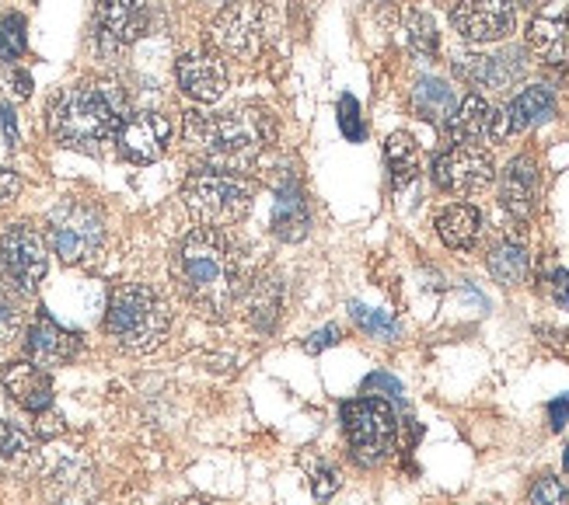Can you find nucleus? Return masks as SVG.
<instances>
[{"label": "nucleus", "mask_w": 569, "mask_h": 505, "mask_svg": "<svg viewBox=\"0 0 569 505\" xmlns=\"http://www.w3.org/2000/svg\"><path fill=\"white\" fill-rule=\"evenodd\" d=\"M171 275L182 296L210 321H224L249 290L238 241L217 226H196L179 241L171 255Z\"/></svg>", "instance_id": "nucleus-1"}, {"label": "nucleus", "mask_w": 569, "mask_h": 505, "mask_svg": "<svg viewBox=\"0 0 569 505\" xmlns=\"http://www.w3.org/2000/svg\"><path fill=\"white\" fill-rule=\"evenodd\" d=\"M277 122L273 112L259 105H244L231 112H189L186 119V143L203 168L241 174L259 164L262 150L273 143Z\"/></svg>", "instance_id": "nucleus-2"}, {"label": "nucleus", "mask_w": 569, "mask_h": 505, "mask_svg": "<svg viewBox=\"0 0 569 505\" xmlns=\"http://www.w3.org/2000/svg\"><path fill=\"white\" fill-rule=\"evenodd\" d=\"M122 115H127V98L116 84H78L53 98L46 122L60 147L78 154H102L116 143Z\"/></svg>", "instance_id": "nucleus-3"}, {"label": "nucleus", "mask_w": 569, "mask_h": 505, "mask_svg": "<svg viewBox=\"0 0 569 505\" xmlns=\"http://www.w3.org/2000/svg\"><path fill=\"white\" fill-rule=\"evenodd\" d=\"M171 327V311L158 290L143 283H127L112 290L106 311V332L127 352H151L164 342Z\"/></svg>", "instance_id": "nucleus-4"}, {"label": "nucleus", "mask_w": 569, "mask_h": 505, "mask_svg": "<svg viewBox=\"0 0 569 505\" xmlns=\"http://www.w3.org/2000/svg\"><path fill=\"white\" fill-rule=\"evenodd\" d=\"M182 202L192 213V220H200L203 226H217V231H228V226L241 223L252 213L256 189L249 179H241V174L200 168L186 179Z\"/></svg>", "instance_id": "nucleus-5"}, {"label": "nucleus", "mask_w": 569, "mask_h": 505, "mask_svg": "<svg viewBox=\"0 0 569 505\" xmlns=\"http://www.w3.org/2000/svg\"><path fill=\"white\" fill-rule=\"evenodd\" d=\"M49 244L63 265L88 269L102 259L106 248V216L88 199H63L49 210Z\"/></svg>", "instance_id": "nucleus-6"}, {"label": "nucleus", "mask_w": 569, "mask_h": 505, "mask_svg": "<svg viewBox=\"0 0 569 505\" xmlns=\"http://www.w3.org/2000/svg\"><path fill=\"white\" fill-rule=\"evenodd\" d=\"M342 428L357 464L378 467L385 464L395 443H399V418H395L391 404L385 397H357L342 404Z\"/></svg>", "instance_id": "nucleus-7"}, {"label": "nucleus", "mask_w": 569, "mask_h": 505, "mask_svg": "<svg viewBox=\"0 0 569 505\" xmlns=\"http://www.w3.org/2000/svg\"><path fill=\"white\" fill-rule=\"evenodd\" d=\"M49 269V251L46 238L32 223H14L0 234V280L14 286L21 296L39 290Z\"/></svg>", "instance_id": "nucleus-8"}, {"label": "nucleus", "mask_w": 569, "mask_h": 505, "mask_svg": "<svg viewBox=\"0 0 569 505\" xmlns=\"http://www.w3.org/2000/svg\"><path fill=\"white\" fill-rule=\"evenodd\" d=\"M269 39L266 0H224L213 18V42L231 57H259Z\"/></svg>", "instance_id": "nucleus-9"}, {"label": "nucleus", "mask_w": 569, "mask_h": 505, "mask_svg": "<svg viewBox=\"0 0 569 505\" xmlns=\"http://www.w3.org/2000/svg\"><path fill=\"white\" fill-rule=\"evenodd\" d=\"M497 179V168H492V158L486 147L476 143H455L451 150L433 161V182L443 192L455 195H476L482 189L492 185Z\"/></svg>", "instance_id": "nucleus-10"}, {"label": "nucleus", "mask_w": 569, "mask_h": 505, "mask_svg": "<svg viewBox=\"0 0 569 505\" xmlns=\"http://www.w3.org/2000/svg\"><path fill=\"white\" fill-rule=\"evenodd\" d=\"M151 24L143 0H94V42L106 57L130 49Z\"/></svg>", "instance_id": "nucleus-11"}, {"label": "nucleus", "mask_w": 569, "mask_h": 505, "mask_svg": "<svg viewBox=\"0 0 569 505\" xmlns=\"http://www.w3.org/2000/svg\"><path fill=\"white\" fill-rule=\"evenodd\" d=\"M171 140V122L161 112L140 109V112H127L119 122L116 133V150L122 161L130 164H154Z\"/></svg>", "instance_id": "nucleus-12"}, {"label": "nucleus", "mask_w": 569, "mask_h": 505, "mask_svg": "<svg viewBox=\"0 0 569 505\" xmlns=\"http://www.w3.org/2000/svg\"><path fill=\"white\" fill-rule=\"evenodd\" d=\"M507 115L489 105L482 94H468L465 101H458V109L443 119V137L451 143H500L507 137Z\"/></svg>", "instance_id": "nucleus-13"}, {"label": "nucleus", "mask_w": 569, "mask_h": 505, "mask_svg": "<svg viewBox=\"0 0 569 505\" xmlns=\"http://www.w3.org/2000/svg\"><path fill=\"white\" fill-rule=\"evenodd\" d=\"M451 24L465 42H500L513 32L517 11L500 0H458L451 8Z\"/></svg>", "instance_id": "nucleus-14"}, {"label": "nucleus", "mask_w": 569, "mask_h": 505, "mask_svg": "<svg viewBox=\"0 0 569 505\" xmlns=\"http://www.w3.org/2000/svg\"><path fill=\"white\" fill-rule=\"evenodd\" d=\"M81 352V335L67 332L63 324H57L46 311L32 317V324L24 327V356L36 366H67Z\"/></svg>", "instance_id": "nucleus-15"}, {"label": "nucleus", "mask_w": 569, "mask_h": 505, "mask_svg": "<svg viewBox=\"0 0 569 505\" xmlns=\"http://www.w3.org/2000/svg\"><path fill=\"white\" fill-rule=\"evenodd\" d=\"M455 73L472 88L507 91L525 78V57L517 49H510V53H465L455 60Z\"/></svg>", "instance_id": "nucleus-16"}, {"label": "nucleus", "mask_w": 569, "mask_h": 505, "mask_svg": "<svg viewBox=\"0 0 569 505\" xmlns=\"http://www.w3.org/2000/svg\"><path fill=\"white\" fill-rule=\"evenodd\" d=\"M42 492L53 505H91L98 498L94 467L81 457H60L46 471Z\"/></svg>", "instance_id": "nucleus-17"}, {"label": "nucleus", "mask_w": 569, "mask_h": 505, "mask_svg": "<svg viewBox=\"0 0 569 505\" xmlns=\"http://www.w3.org/2000/svg\"><path fill=\"white\" fill-rule=\"evenodd\" d=\"M311 231V213H308V199L301 192L297 174L283 168V174L273 182V234L287 244L305 241Z\"/></svg>", "instance_id": "nucleus-18"}, {"label": "nucleus", "mask_w": 569, "mask_h": 505, "mask_svg": "<svg viewBox=\"0 0 569 505\" xmlns=\"http://www.w3.org/2000/svg\"><path fill=\"white\" fill-rule=\"evenodd\" d=\"M0 381H4L8 397L24 412L42 415L49 412V404H53V381H49V373L36 363H11L0 370Z\"/></svg>", "instance_id": "nucleus-19"}, {"label": "nucleus", "mask_w": 569, "mask_h": 505, "mask_svg": "<svg viewBox=\"0 0 569 505\" xmlns=\"http://www.w3.org/2000/svg\"><path fill=\"white\" fill-rule=\"evenodd\" d=\"M528 49L546 63H566L569 60V8L552 4L538 11L528 24Z\"/></svg>", "instance_id": "nucleus-20"}, {"label": "nucleus", "mask_w": 569, "mask_h": 505, "mask_svg": "<svg viewBox=\"0 0 569 505\" xmlns=\"http://www.w3.org/2000/svg\"><path fill=\"white\" fill-rule=\"evenodd\" d=\"M179 88L196 101H217L228 91V70L213 53H189L176 63Z\"/></svg>", "instance_id": "nucleus-21"}, {"label": "nucleus", "mask_w": 569, "mask_h": 505, "mask_svg": "<svg viewBox=\"0 0 569 505\" xmlns=\"http://www.w3.org/2000/svg\"><path fill=\"white\" fill-rule=\"evenodd\" d=\"M500 202L513 220H528L538 202V164L521 154L503 168L500 179Z\"/></svg>", "instance_id": "nucleus-22"}, {"label": "nucleus", "mask_w": 569, "mask_h": 505, "mask_svg": "<svg viewBox=\"0 0 569 505\" xmlns=\"http://www.w3.org/2000/svg\"><path fill=\"white\" fill-rule=\"evenodd\" d=\"M283 314V280L277 272H266L244 290V321L256 332H273Z\"/></svg>", "instance_id": "nucleus-23"}, {"label": "nucleus", "mask_w": 569, "mask_h": 505, "mask_svg": "<svg viewBox=\"0 0 569 505\" xmlns=\"http://www.w3.org/2000/svg\"><path fill=\"white\" fill-rule=\"evenodd\" d=\"M503 115H507V130L510 133L535 130V125L549 122L556 115V94L549 88H541V84H531L510 101Z\"/></svg>", "instance_id": "nucleus-24"}, {"label": "nucleus", "mask_w": 569, "mask_h": 505, "mask_svg": "<svg viewBox=\"0 0 569 505\" xmlns=\"http://www.w3.org/2000/svg\"><path fill=\"white\" fill-rule=\"evenodd\" d=\"M479 231H482V213L476 206H468V202H455V206L437 213V234L455 251L472 248L479 241Z\"/></svg>", "instance_id": "nucleus-25"}, {"label": "nucleus", "mask_w": 569, "mask_h": 505, "mask_svg": "<svg viewBox=\"0 0 569 505\" xmlns=\"http://www.w3.org/2000/svg\"><path fill=\"white\" fill-rule=\"evenodd\" d=\"M36 464V443L21 425L0 418V477L29 474Z\"/></svg>", "instance_id": "nucleus-26"}, {"label": "nucleus", "mask_w": 569, "mask_h": 505, "mask_svg": "<svg viewBox=\"0 0 569 505\" xmlns=\"http://www.w3.org/2000/svg\"><path fill=\"white\" fill-rule=\"evenodd\" d=\"M412 109L419 119H427V122H443L455 109H458V98L455 91L437 81V78H419L416 88H412Z\"/></svg>", "instance_id": "nucleus-27"}, {"label": "nucleus", "mask_w": 569, "mask_h": 505, "mask_svg": "<svg viewBox=\"0 0 569 505\" xmlns=\"http://www.w3.org/2000/svg\"><path fill=\"white\" fill-rule=\"evenodd\" d=\"M489 272L492 280H497L500 286H521L528 280V248L521 241H500L497 248L489 251Z\"/></svg>", "instance_id": "nucleus-28"}, {"label": "nucleus", "mask_w": 569, "mask_h": 505, "mask_svg": "<svg viewBox=\"0 0 569 505\" xmlns=\"http://www.w3.org/2000/svg\"><path fill=\"white\" fill-rule=\"evenodd\" d=\"M385 158H388V171H391V185L406 189L409 182H416L419 174V147L409 133H391L385 143Z\"/></svg>", "instance_id": "nucleus-29"}, {"label": "nucleus", "mask_w": 569, "mask_h": 505, "mask_svg": "<svg viewBox=\"0 0 569 505\" xmlns=\"http://www.w3.org/2000/svg\"><path fill=\"white\" fill-rule=\"evenodd\" d=\"M24 335V303L14 286L0 280V345H11Z\"/></svg>", "instance_id": "nucleus-30"}, {"label": "nucleus", "mask_w": 569, "mask_h": 505, "mask_svg": "<svg viewBox=\"0 0 569 505\" xmlns=\"http://www.w3.org/2000/svg\"><path fill=\"white\" fill-rule=\"evenodd\" d=\"M406 32H409V46H412L416 57H423V60H433L437 57L440 36H437V21L427 11L412 8L409 11V21H406Z\"/></svg>", "instance_id": "nucleus-31"}, {"label": "nucleus", "mask_w": 569, "mask_h": 505, "mask_svg": "<svg viewBox=\"0 0 569 505\" xmlns=\"http://www.w3.org/2000/svg\"><path fill=\"white\" fill-rule=\"evenodd\" d=\"M24 46H29V36H24V18L21 14H8L0 18V63H14Z\"/></svg>", "instance_id": "nucleus-32"}, {"label": "nucleus", "mask_w": 569, "mask_h": 505, "mask_svg": "<svg viewBox=\"0 0 569 505\" xmlns=\"http://www.w3.org/2000/svg\"><path fill=\"white\" fill-rule=\"evenodd\" d=\"M350 314H353V321L363 327L367 335L385 339V342L399 339V324H395L385 311H370V307H363V303H350Z\"/></svg>", "instance_id": "nucleus-33"}, {"label": "nucleus", "mask_w": 569, "mask_h": 505, "mask_svg": "<svg viewBox=\"0 0 569 505\" xmlns=\"http://www.w3.org/2000/svg\"><path fill=\"white\" fill-rule=\"evenodd\" d=\"M339 125H342V137L346 140H353L360 143L363 140V119H360V105H357V98L353 94H342L339 98Z\"/></svg>", "instance_id": "nucleus-34"}, {"label": "nucleus", "mask_w": 569, "mask_h": 505, "mask_svg": "<svg viewBox=\"0 0 569 505\" xmlns=\"http://www.w3.org/2000/svg\"><path fill=\"white\" fill-rule=\"evenodd\" d=\"M531 505H566V488L556 474H541L531 485Z\"/></svg>", "instance_id": "nucleus-35"}, {"label": "nucleus", "mask_w": 569, "mask_h": 505, "mask_svg": "<svg viewBox=\"0 0 569 505\" xmlns=\"http://www.w3.org/2000/svg\"><path fill=\"white\" fill-rule=\"evenodd\" d=\"M339 471H332V467H318L315 471V477H311V492H315V498L318 502H329L336 492H339Z\"/></svg>", "instance_id": "nucleus-36"}, {"label": "nucleus", "mask_w": 569, "mask_h": 505, "mask_svg": "<svg viewBox=\"0 0 569 505\" xmlns=\"http://www.w3.org/2000/svg\"><path fill=\"white\" fill-rule=\"evenodd\" d=\"M342 339V332L336 324H329V327H321V332H315L308 342H305V352H311V356H318L321 349H329V345H336Z\"/></svg>", "instance_id": "nucleus-37"}, {"label": "nucleus", "mask_w": 569, "mask_h": 505, "mask_svg": "<svg viewBox=\"0 0 569 505\" xmlns=\"http://www.w3.org/2000/svg\"><path fill=\"white\" fill-rule=\"evenodd\" d=\"M21 192V179H18V171L11 168H0V206H8V202H14Z\"/></svg>", "instance_id": "nucleus-38"}, {"label": "nucleus", "mask_w": 569, "mask_h": 505, "mask_svg": "<svg viewBox=\"0 0 569 505\" xmlns=\"http://www.w3.org/2000/svg\"><path fill=\"white\" fill-rule=\"evenodd\" d=\"M4 84H8V91L18 98V101H24L32 94V78L24 70H8V78H4Z\"/></svg>", "instance_id": "nucleus-39"}, {"label": "nucleus", "mask_w": 569, "mask_h": 505, "mask_svg": "<svg viewBox=\"0 0 569 505\" xmlns=\"http://www.w3.org/2000/svg\"><path fill=\"white\" fill-rule=\"evenodd\" d=\"M549 290H552V300L559 303V307H569V272L566 269H556L552 272Z\"/></svg>", "instance_id": "nucleus-40"}, {"label": "nucleus", "mask_w": 569, "mask_h": 505, "mask_svg": "<svg viewBox=\"0 0 569 505\" xmlns=\"http://www.w3.org/2000/svg\"><path fill=\"white\" fill-rule=\"evenodd\" d=\"M375 387H381V391H388L395 401H402V384L395 381V376H388V373H375L370 381L363 384V391H375Z\"/></svg>", "instance_id": "nucleus-41"}, {"label": "nucleus", "mask_w": 569, "mask_h": 505, "mask_svg": "<svg viewBox=\"0 0 569 505\" xmlns=\"http://www.w3.org/2000/svg\"><path fill=\"white\" fill-rule=\"evenodd\" d=\"M0 133H4L8 147H18V122H14L11 105H0Z\"/></svg>", "instance_id": "nucleus-42"}, {"label": "nucleus", "mask_w": 569, "mask_h": 505, "mask_svg": "<svg viewBox=\"0 0 569 505\" xmlns=\"http://www.w3.org/2000/svg\"><path fill=\"white\" fill-rule=\"evenodd\" d=\"M36 428H39V436H42V440H53V436L63 433V422H60V415H46V412H42Z\"/></svg>", "instance_id": "nucleus-43"}, {"label": "nucleus", "mask_w": 569, "mask_h": 505, "mask_svg": "<svg viewBox=\"0 0 569 505\" xmlns=\"http://www.w3.org/2000/svg\"><path fill=\"white\" fill-rule=\"evenodd\" d=\"M549 418H552V428L559 433V428L566 425V418H569V394H562L559 401L549 404Z\"/></svg>", "instance_id": "nucleus-44"}, {"label": "nucleus", "mask_w": 569, "mask_h": 505, "mask_svg": "<svg viewBox=\"0 0 569 505\" xmlns=\"http://www.w3.org/2000/svg\"><path fill=\"white\" fill-rule=\"evenodd\" d=\"M176 505H213L210 498H200V495H192V498H179Z\"/></svg>", "instance_id": "nucleus-45"}, {"label": "nucleus", "mask_w": 569, "mask_h": 505, "mask_svg": "<svg viewBox=\"0 0 569 505\" xmlns=\"http://www.w3.org/2000/svg\"><path fill=\"white\" fill-rule=\"evenodd\" d=\"M500 4H507V8H513V11H517V8H525V4H531V0H500Z\"/></svg>", "instance_id": "nucleus-46"}, {"label": "nucleus", "mask_w": 569, "mask_h": 505, "mask_svg": "<svg viewBox=\"0 0 569 505\" xmlns=\"http://www.w3.org/2000/svg\"><path fill=\"white\" fill-rule=\"evenodd\" d=\"M562 464H566V474H569V446H566V457H562Z\"/></svg>", "instance_id": "nucleus-47"}]
</instances>
